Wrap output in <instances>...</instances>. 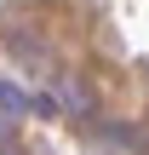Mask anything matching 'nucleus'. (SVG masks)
Segmentation results:
<instances>
[{"label": "nucleus", "mask_w": 149, "mask_h": 155, "mask_svg": "<svg viewBox=\"0 0 149 155\" xmlns=\"http://www.w3.org/2000/svg\"><path fill=\"white\" fill-rule=\"evenodd\" d=\"M17 109H23V92L11 81H0V115H17Z\"/></svg>", "instance_id": "nucleus-1"}]
</instances>
